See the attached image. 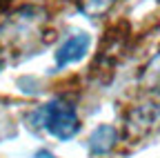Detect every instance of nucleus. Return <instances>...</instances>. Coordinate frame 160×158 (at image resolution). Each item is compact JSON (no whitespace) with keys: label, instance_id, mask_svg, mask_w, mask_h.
I'll list each match as a JSON object with an SVG mask.
<instances>
[{"label":"nucleus","instance_id":"nucleus-1","mask_svg":"<svg viewBox=\"0 0 160 158\" xmlns=\"http://www.w3.org/2000/svg\"><path fill=\"white\" fill-rule=\"evenodd\" d=\"M33 118H38V125L49 136L58 138V140H71L80 131V120H78V114H76L73 105L60 100V98L42 105L36 111Z\"/></svg>","mask_w":160,"mask_h":158},{"label":"nucleus","instance_id":"nucleus-2","mask_svg":"<svg viewBox=\"0 0 160 158\" xmlns=\"http://www.w3.org/2000/svg\"><path fill=\"white\" fill-rule=\"evenodd\" d=\"M89 47H91V36L89 33L78 31V33L69 36L67 40L56 49V67L65 69V67H69L78 60H82L87 56V51H89Z\"/></svg>","mask_w":160,"mask_h":158},{"label":"nucleus","instance_id":"nucleus-3","mask_svg":"<svg viewBox=\"0 0 160 158\" xmlns=\"http://www.w3.org/2000/svg\"><path fill=\"white\" fill-rule=\"evenodd\" d=\"M116 138H118V131L111 127V125H100L93 129L91 138H89V151L93 156H105L113 149L116 145Z\"/></svg>","mask_w":160,"mask_h":158},{"label":"nucleus","instance_id":"nucleus-4","mask_svg":"<svg viewBox=\"0 0 160 158\" xmlns=\"http://www.w3.org/2000/svg\"><path fill=\"white\" fill-rule=\"evenodd\" d=\"M140 85L156 100H160V54H156L149 60V65L145 67L142 76H140Z\"/></svg>","mask_w":160,"mask_h":158},{"label":"nucleus","instance_id":"nucleus-5","mask_svg":"<svg viewBox=\"0 0 160 158\" xmlns=\"http://www.w3.org/2000/svg\"><path fill=\"white\" fill-rule=\"evenodd\" d=\"M113 0H80V5H82V11L89 13V16H100L109 9V5Z\"/></svg>","mask_w":160,"mask_h":158},{"label":"nucleus","instance_id":"nucleus-6","mask_svg":"<svg viewBox=\"0 0 160 158\" xmlns=\"http://www.w3.org/2000/svg\"><path fill=\"white\" fill-rule=\"evenodd\" d=\"M33 158H58V156H53L51 151H47V149H42V151H38Z\"/></svg>","mask_w":160,"mask_h":158}]
</instances>
